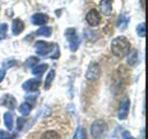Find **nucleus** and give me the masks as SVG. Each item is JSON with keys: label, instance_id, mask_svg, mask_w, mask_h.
<instances>
[{"label": "nucleus", "instance_id": "obj_21", "mask_svg": "<svg viewBox=\"0 0 148 139\" xmlns=\"http://www.w3.org/2000/svg\"><path fill=\"white\" fill-rule=\"evenodd\" d=\"M36 34L37 35H43V36H51V34H52V29L50 28V27H42V28H39L37 31H36Z\"/></svg>", "mask_w": 148, "mask_h": 139}, {"label": "nucleus", "instance_id": "obj_10", "mask_svg": "<svg viewBox=\"0 0 148 139\" xmlns=\"http://www.w3.org/2000/svg\"><path fill=\"white\" fill-rule=\"evenodd\" d=\"M0 105H6L10 110H13L15 108V105H16V100L12 95H8V94L7 95H3L2 98L0 100Z\"/></svg>", "mask_w": 148, "mask_h": 139}, {"label": "nucleus", "instance_id": "obj_25", "mask_svg": "<svg viewBox=\"0 0 148 139\" xmlns=\"http://www.w3.org/2000/svg\"><path fill=\"white\" fill-rule=\"evenodd\" d=\"M2 65H3L5 68H8V67H12V66L16 65V60H14V59H7V60H5L2 63Z\"/></svg>", "mask_w": 148, "mask_h": 139}, {"label": "nucleus", "instance_id": "obj_17", "mask_svg": "<svg viewBox=\"0 0 148 139\" xmlns=\"http://www.w3.org/2000/svg\"><path fill=\"white\" fill-rule=\"evenodd\" d=\"M72 139H86V130L82 126H79Z\"/></svg>", "mask_w": 148, "mask_h": 139}, {"label": "nucleus", "instance_id": "obj_2", "mask_svg": "<svg viewBox=\"0 0 148 139\" xmlns=\"http://www.w3.org/2000/svg\"><path fill=\"white\" fill-rule=\"evenodd\" d=\"M106 123L103 119H97L91 124L90 127V133L92 136V138L95 139H99L104 136V133L106 132Z\"/></svg>", "mask_w": 148, "mask_h": 139}, {"label": "nucleus", "instance_id": "obj_20", "mask_svg": "<svg viewBox=\"0 0 148 139\" xmlns=\"http://www.w3.org/2000/svg\"><path fill=\"white\" fill-rule=\"evenodd\" d=\"M42 139H60V136L56 131H46L43 133Z\"/></svg>", "mask_w": 148, "mask_h": 139}, {"label": "nucleus", "instance_id": "obj_30", "mask_svg": "<svg viewBox=\"0 0 148 139\" xmlns=\"http://www.w3.org/2000/svg\"><path fill=\"white\" fill-rule=\"evenodd\" d=\"M3 78H5V71L3 70H0V82L3 80Z\"/></svg>", "mask_w": 148, "mask_h": 139}, {"label": "nucleus", "instance_id": "obj_16", "mask_svg": "<svg viewBox=\"0 0 148 139\" xmlns=\"http://www.w3.org/2000/svg\"><path fill=\"white\" fill-rule=\"evenodd\" d=\"M14 118H13V115L10 114V112H6L5 115H3V120H5V125H6V127L8 129V130H12L13 129V120Z\"/></svg>", "mask_w": 148, "mask_h": 139}, {"label": "nucleus", "instance_id": "obj_12", "mask_svg": "<svg viewBox=\"0 0 148 139\" xmlns=\"http://www.w3.org/2000/svg\"><path fill=\"white\" fill-rule=\"evenodd\" d=\"M24 29V23L20 19H15L12 24V32L14 35H20Z\"/></svg>", "mask_w": 148, "mask_h": 139}, {"label": "nucleus", "instance_id": "obj_1", "mask_svg": "<svg viewBox=\"0 0 148 139\" xmlns=\"http://www.w3.org/2000/svg\"><path fill=\"white\" fill-rule=\"evenodd\" d=\"M130 49H131V43L124 36L116 37L111 42V51L117 57H124V56H126L130 52Z\"/></svg>", "mask_w": 148, "mask_h": 139}, {"label": "nucleus", "instance_id": "obj_26", "mask_svg": "<svg viewBox=\"0 0 148 139\" xmlns=\"http://www.w3.org/2000/svg\"><path fill=\"white\" fill-rule=\"evenodd\" d=\"M7 24L6 23H2L0 24V38H5L6 37V32H7Z\"/></svg>", "mask_w": 148, "mask_h": 139}, {"label": "nucleus", "instance_id": "obj_29", "mask_svg": "<svg viewBox=\"0 0 148 139\" xmlns=\"http://www.w3.org/2000/svg\"><path fill=\"white\" fill-rule=\"evenodd\" d=\"M35 98H36V94H35L34 96H29V95L27 96V100H30V102H31V103H34V101H35Z\"/></svg>", "mask_w": 148, "mask_h": 139}, {"label": "nucleus", "instance_id": "obj_14", "mask_svg": "<svg viewBox=\"0 0 148 139\" xmlns=\"http://www.w3.org/2000/svg\"><path fill=\"white\" fill-rule=\"evenodd\" d=\"M128 22H130V17L126 15V14H121L118 19V22H117V27L121 30L126 29L127 25H128Z\"/></svg>", "mask_w": 148, "mask_h": 139}, {"label": "nucleus", "instance_id": "obj_8", "mask_svg": "<svg viewBox=\"0 0 148 139\" xmlns=\"http://www.w3.org/2000/svg\"><path fill=\"white\" fill-rule=\"evenodd\" d=\"M38 87H39V80L37 79H29L22 85V88L25 92H36Z\"/></svg>", "mask_w": 148, "mask_h": 139}, {"label": "nucleus", "instance_id": "obj_4", "mask_svg": "<svg viewBox=\"0 0 148 139\" xmlns=\"http://www.w3.org/2000/svg\"><path fill=\"white\" fill-rule=\"evenodd\" d=\"M56 44H51V43H47L45 41H37L35 43V46H36V52L38 56H47L52 49L54 47Z\"/></svg>", "mask_w": 148, "mask_h": 139}, {"label": "nucleus", "instance_id": "obj_9", "mask_svg": "<svg viewBox=\"0 0 148 139\" xmlns=\"http://www.w3.org/2000/svg\"><path fill=\"white\" fill-rule=\"evenodd\" d=\"M49 21V17L46 14H43V13H37V14H34L31 16V22L35 24V25H43L45 24L46 22Z\"/></svg>", "mask_w": 148, "mask_h": 139}, {"label": "nucleus", "instance_id": "obj_18", "mask_svg": "<svg viewBox=\"0 0 148 139\" xmlns=\"http://www.w3.org/2000/svg\"><path fill=\"white\" fill-rule=\"evenodd\" d=\"M54 70H51L50 72H49V74L46 75V79H45V85H44V88L45 89H49L50 88V86H51V83H52V81H53V79H54Z\"/></svg>", "mask_w": 148, "mask_h": 139}, {"label": "nucleus", "instance_id": "obj_31", "mask_svg": "<svg viewBox=\"0 0 148 139\" xmlns=\"http://www.w3.org/2000/svg\"><path fill=\"white\" fill-rule=\"evenodd\" d=\"M141 6H142V8L145 9V0H141Z\"/></svg>", "mask_w": 148, "mask_h": 139}, {"label": "nucleus", "instance_id": "obj_19", "mask_svg": "<svg viewBox=\"0 0 148 139\" xmlns=\"http://www.w3.org/2000/svg\"><path fill=\"white\" fill-rule=\"evenodd\" d=\"M18 111H20L23 116H27V115H29L30 111H31V105L28 104L27 102H24V103H22V104L18 107Z\"/></svg>", "mask_w": 148, "mask_h": 139}, {"label": "nucleus", "instance_id": "obj_27", "mask_svg": "<svg viewBox=\"0 0 148 139\" xmlns=\"http://www.w3.org/2000/svg\"><path fill=\"white\" fill-rule=\"evenodd\" d=\"M24 124H25V119L23 117L17 118V130H22V127H23Z\"/></svg>", "mask_w": 148, "mask_h": 139}, {"label": "nucleus", "instance_id": "obj_6", "mask_svg": "<svg viewBox=\"0 0 148 139\" xmlns=\"http://www.w3.org/2000/svg\"><path fill=\"white\" fill-rule=\"evenodd\" d=\"M86 21L89 25L96 27L101 23V16H99V14L96 9H90L86 15Z\"/></svg>", "mask_w": 148, "mask_h": 139}, {"label": "nucleus", "instance_id": "obj_11", "mask_svg": "<svg viewBox=\"0 0 148 139\" xmlns=\"http://www.w3.org/2000/svg\"><path fill=\"white\" fill-rule=\"evenodd\" d=\"M99 10L104 15H110L112 13V1L111 0H102L99 2Z\"/></svg>", "mask_w": 148, "mask_h": 139}, {"label": "nucleus", "instance_id": "obj_24", "mask_svg": "<svg viewBox=\"0 0 148 139\" xmlns=\"http://www.w3.org/2000/svg\"><path fill=\"white\" fill-rule=\"evenodd\" d=\"M14 138H15V136L13 133L0 130V139H14Z\"/></svg>", "mask_w": 148, "mask_h": 139}, {"label": "nucleus", "instance_id": "obj_7", "mask_svg": "<svg viewBox=\"0 0 148 139\" xmlns=\"http://www.w3.org/2000/svg\"><path fill=\"white\" fill-rule=\"evenodd\" d=\"M130 98L128 97H125L121 102H120V105H119V111H118V117L120 119H125L127 117V114H128V110H130Z\"/></svg>", "mask_w": 148, "mask_h": 139}, {"label": "nucleus", "instance_id": "obj_5", "mask_svg": "<svg viewBox=\"0 0 148 139\" xmlns=\"http://www.w3.org/2000/svg\"><path fill=\"white\" fill-rule=\"evenodd\" d=\"M101 76V67L97 63H91L86 72V78L89 81H95Z\"/></svg>", "mask_w": 148, "mask_h": 139}, {"label": "nucleus", "instance_id": "obj_3", "mask_svg": "<svg viewBox=\"0 0 148 139\" xmlns=\"http://www.w3.org/2000/svg\"><path fill=\"white\" fill-rule=\"evenodd\" d=\"M65 36L67 38V41L69 42V49L71 51H76L77 46L80 44V39L76 36V30L74 28H67L65 30Z\"/></svg>", "mask_w": 148, "mask_h": 139}, {"label": "nucleus", "instance_id": "obj_13", "mask_svg": "<svg viewBox=\"0 0 148 139\" xmlns=\"http://www.w3.org/2000/svg\"><path fill=\"white\" fill-rule=\"evenodd\" d=\"M127 64L131 66H135L139 61V52L138 50H133L131 53H127Z\"/></svg>", "mask_w": 148, "mask_h": 139}, {"label": "nucleus", "instance_id": "obj_15", "mask_svg": "<svg viewBox=\"0 0 148 139\" xmlns=\"http://www.w3.org/2000/svg\"><path fill=\"white\" fill-rule=\"evenodd\" d=\"M47 67H49V65L47 64H39V65H35L34 67H32V70H31V72H32V74H38V75H40L42 73H44L46 70H47Z\"/></svg>", "mask_w": 148, "mask_h": 139}, {"label": "nucleus", "instance_id": "obj_23", "mask_svg": "<svg viewBox=\"0 0 148 139\" xmlns=\"http://www.w3.org/2000/svg\"><path fill=\"white\" fill-rule=\"evenodd\" d=\"M146 24H145V22H141L138 27H136V32H138V35H139V37H145L146 36Z\"/></svg>", "mask_w": 148, "mask_h": 139}, {"label": "nucleus", "instance_id": "obj_28", "mask_svg": "<svg viewBox=\"0 0 148 139\" xmlns=\"http://www.w3.org/2000/svg\"><path fill=\"white\" fill-rule=\"evenodd\" d=\"M123 139H133V137L128 131H124L123 132Z\"/></svg>", "mask_w": 148, "mask_h": 139}, {"label": "nucleus", "instance_id": "obj_22", "mask_svg": "<svg viewBox=\"0 0 148 139\" xmlns=\"http://www.w3.org/2000/svg\"><path fill=\"white\" fill-rule=\"evenodd\" d=\"M38 61H39V59H38L37 57H29V58L25 60L24 65H25L27 67H32V66L37 65V64H38Z\"/></svg>", "mask_w": 148, "mask_h": 139}]
</instances>
